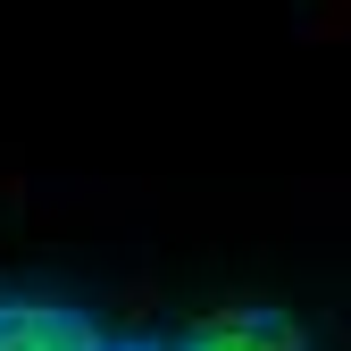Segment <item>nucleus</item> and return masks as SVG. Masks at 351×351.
I'll return each mask as SVG.
<instances>
[{
	"label": "nucleus",
	"instance_id": "nucleus-1",
	"mask_svg": "<svg viewBox=\"0 0 351 351\" xmlns=\"http://www.w3.org/2000/svg\"><path fill=\"white\" fill-rule=\"evenodd\" d=\"M0 351H109V343L67 301H0Z\"/></svg>",
	"mask_w": 351,
	"mask_h": 351
},
{
	"label": "nucleus",
	"instance_id": "nucleus-2",
	"mask_svg": "<svg viewBox=\"0 0 351 351\" xmlns=\"http://www.w3.org/2000/svg\"><path fill=\"white\" fill-rule=\"evenodd\" d=\"M176 351H310V335H301L285 310H226V318H209L193 343H176Z\"/></svg>",
	"mask_w": 351,
	"mask_h": 351
},
{
	"label": "nucleus",
	"instance_id": "nucleus-3",
	"mask_svg": "<svg viewBox=\"0 0 351 351\" xmlns=\"http://www.w3.org/2000/svg\"><path fill=\"white\" fill-rule=\"evenodd\" d=\"M109 351H167V343H109Z\"/></svg>",
	"mask_w": 351,
	"mask_h": 351
}]
</instances>
